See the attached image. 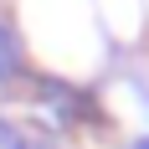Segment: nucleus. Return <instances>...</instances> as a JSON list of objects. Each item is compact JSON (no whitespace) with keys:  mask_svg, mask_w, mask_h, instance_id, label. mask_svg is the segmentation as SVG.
I'll use <instances>...</instances> for the list:
<instances>
[{"mask_svg":"<svg viewBox=\"0 0 149 149\" xmlns=\"http://www.w3.org/2000/svg\"><path fill=\"white\" fill-rule=\"evenodd\" d=\"M21 72V62H15V41H10V31L0 26V77H15Z\"/></svg>","mask_w":149,"mask_h":149,"instance_id":"obj_2","label":"nucleus"},{"mask_svg":"<svg viewBox=\"0 0 149 149\" xmlns=\"http://www.w3.org/2000/svg\"><path fill=\"white\" fill-rule=\"evenodd\" d=\"M134 149H149V139H139V144H134Z\"/></svg>","mask_w":149,"mask_h":149,"instance_id":"obj_3","label":"nucleus"},{"mask_svg":"<svg viewBox=\"0 0 149 149\" xmlns=\"http://www.w3.org/2000/svg\"><path fill=\"white\" fill-rule=\"evenodd\" d=\"M0 149H52V144H46V139H36V134H26L21 123L0 118Z\"/></svg>","mask_w":149,"mask_h":149,"instance_id":"obj_1","label":"nucleus"}]
</instances>
